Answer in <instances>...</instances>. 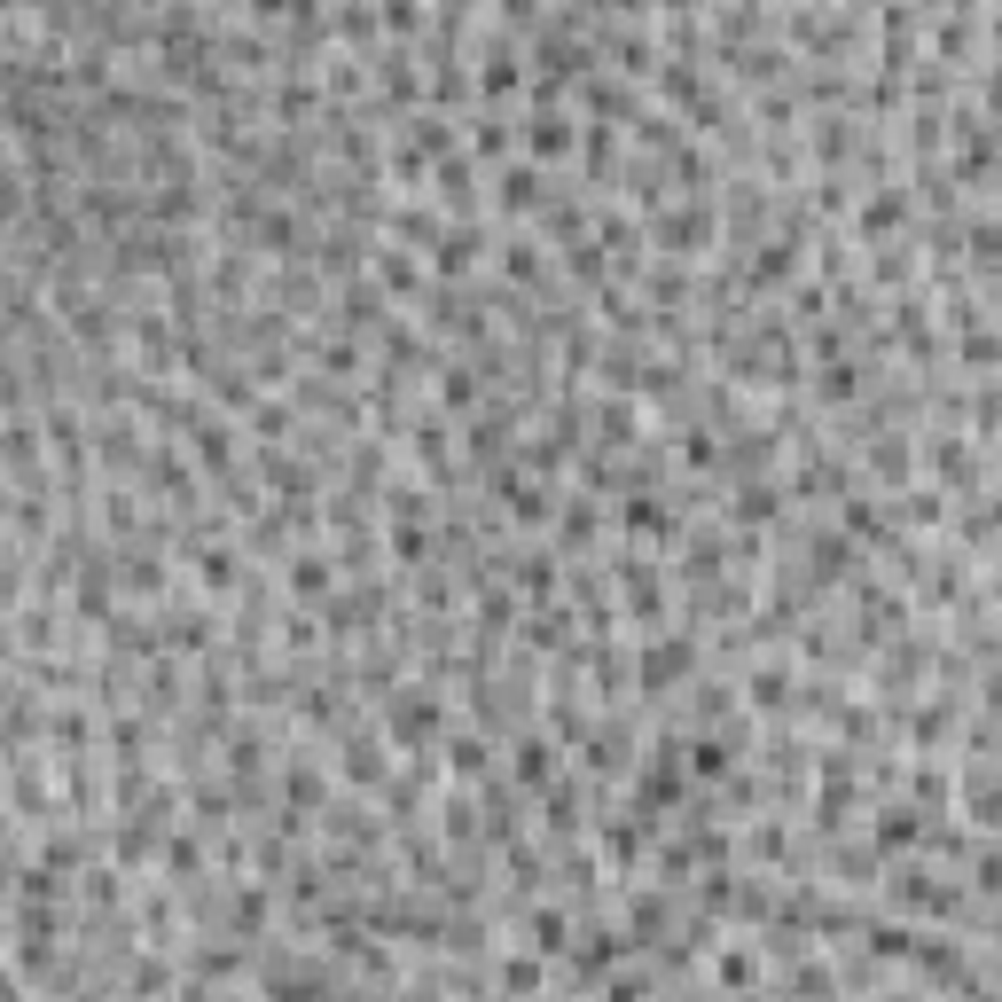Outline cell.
<instances>
[{"instance_id":"obj_1","label":"cell","mask_w":1002,"mask_h":1002,"mask_svg":"<svg viewBox=\"0 0 1002 1002\" xmlns=\"http://www.w3.org/2000/svg\"><path fill=\"white\" fill-rule=\"evenodd\" d=\"M533 940H541V948H564V916L541 909V916H533Z\"/></svg>"}]
</instances>
